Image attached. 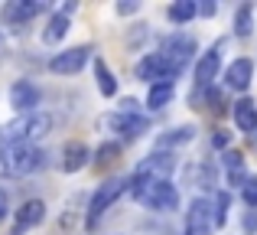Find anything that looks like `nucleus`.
Segmentation results:
<instances>
[{"label":"nucleus","mask_w":257,"mask_h":235,"mask_svg":"<svg viewBox=\"0 0 257 235\" xmlns=\"http://www.w3.org/2000/svg\"><path fill=\"white\" fill-rule=\"evenodd\" d=\"M10 105L20 111V115H30V111H36L39 105V89L33 82H26V79H20V82L10 85Z\"/></svg>","instance_id":"12"},{"label":"nucleus","mask_w":257,"mask_h":235,"mask_svg":"<svg viewBox=\"0 0 257 235\" xmlns=\"http://www.w3.org/2000/svg\"><path fill=\"white\" fill-rule=\"evenodd\" d=\"M189 140H195V127H192V124L173 127V131H163V134L157 137V150L173 153V147H182V144H189Z\"/></svg>","instance_id":"18"},{"label":"nucleus","mask_w":257,"mask_h":235,"mask_svg":"<svg viewBox=\"0 0 257 235\" xmlns=\"http://www.w3.org/2000/svg\"><path fill=\"white\" fill-rule=\"evenodd\" d=\"M88 59H91V46H72V49H62L49 59V72H56V75H75V72H82L88 65Z\"/></svg>","instance_id":"8"},{"label":"nucleus","mask_w":257,"mask_h":235,"mask_svg":"<svg viewBox=\"0 0 257 235\" xmlns=\"http://www.w3.org/2000/svg\"><path fill=\"white\" fill-rule=\"evenodd\" d=\"M166 17H170L176 26H186L192 17H199V4H195V0H176V4H170Z\"/></svg>","instance_id":"20"},{"label":"nucleus","mask_w":257,"mask_h":235,"mask_svg":"<svg viewBox=\"0 0 257 235\" xmlns=\"http://www.w3.org/2000/svg\"><path fill=\"white\" fill-rule=\"evenodd\" d=\"M43 219H46V203L43 199H26V203L17 209V222H13L10 235H26L30 229H36Z\"/></svg>","instance_id":"11"},{"label":"nucleus","mask_w":257,"mask_h":235,"mask_svg":"<svg viewBox=\"0 0 257 235\" xmlns=\"http://www.w3.org/2000/svg\"><path fill=\"white\" fill-rule=\"evenodd\" d=\"M176 170V157L166 150H153L150 157H144L134 167V177L137 180H170V173Z\"/></svg>","instance_id":"7"},{"label":"nucleus","mask_w":257,"mask_h":235,"mask_svg":"<svg viewBox=\"0 0 257 235\" xmlns=\"http://www.w3.org/2000/svg\"><path fill=\"white\" fill-rule=\"evenodd\" d=\"M117 153H120V144H101V150H98V164H107V160H117Z\"/></svg>","instance_id":"27"},{"label":"nucleus","mask_w":257,"mask_h":235,"mask_svg":"<svg viewBox=\"0 0 257 235\" xmlns=\"http://www.w3.org/2000/svg\"><path fill=\"white\" fill-rule=\"evenodd\" d=\"M218 69H221V43L215 49L202 52V59L195 62V82H199V89H208L212 79H218Z\"/></svg>","instance_id":"13"},{"label":"nucleus","mask_w":257,"mask_h":235,"mask_svg":"<svg viewBox=\"0 0 257 235\" xmlns=\"http://www.w3.org/2000/svg\"><path fill=\"white\" fill-rule=\"evenodd\" d=\"M137 79H144V82H150V85H160V82H173V69L163 62V56L160 52H150V56H144L137 62Z\"/></svg>","instance_id":"10"},{"label":"nucleus","mask_w":257,"mask_h":235,"mask_svg":"<svg viewBox=\"0 0 257 235\" xmlns=\"http://www.w3.org/2000/svg\"><path fill=\"white\" fill-rule=\"evenodd\" d=\"M254 33V4H241L234 13V36L247 39Z\"/></svg>","instance_id":"23"},{"label":"nucleus","mask_w":257,"mask_h":235,"mask_svg":"<svg viewBox=\"0 0 257 235\" xmlns=\"http://www.w3.org/2000/svg\"><path fill=\"white\" fill-rule=\"evenodd\" d=\"M228 193H215V225H225V219H228Z\"/></svg>","instance_id":"25"},{"label":"nucleus","mask_w":257,"mask_h":235,"mask_svg":"<svg viewBox=\"0 0 257 235\" xmlns=\"http://www.w3.org/2000/svg\"><path fill=\"white\" fill-rule=\"evenodd\" d=\"M94 75H98V89H101V95H107V98L117 95V79H114V72L107 69L101 59L94 62Z\"/></svg>","instance_id":"24"},{"label":"nucleus","mask_w":257,"mask_h":235,"mask_svg":"<svg viewBox=\"0 0 257 235\" xmlns=\"http://www.w3.org/2000/svg\"><path fill=\"white\" fill-rule=\"evenodd\" d=\"M173 95H176V85H173V82H160V85H150V95H147V108H153V111L166 108V105L173 102Z\"/></svg>","instance_id":"22"},{"label":"nucleus","mask_w":257,"mask_h":235,"mask_svg":"<svg viewBox=\"0 0 257 235\" xmlns=\"http://www.w3.org/2000/svg\"><path fill=\"white\" fill-rule=\"evenodd\" d=\"M7 206H10V199H7V190L0 186V219L7 216Z\"/></svg>","instance_id":"31"},{"label":"nucleus","mask_w":257,"mask_h":235,"mask_svg":"<svg viewBox=\"0 0 257 235\" xmlns=\"http://www.w3.org/2000/svg\"><path fill=\"white\" fill-rule=\"evenodd\" d=\"M241 199L247 206H257V177H247V183L241 186Z\"/></svg>","instance_id":"26"},{"label":"nucleus","mask_w":257,"mask_h":235,"mask_svg":"<svg viewBox=\"0 0 257 235\" xmlns=\"http://www.w3.org/2000/svg\"><path fill=\"white\" fill-rule=\"evenodd\" d=\"M160 56H163V62L173 69V75H182L186 65L195 59V39L192 36H182V33L166 36L163 43H160Z\"/></svg>","instance_id":"4"},{"label":"nucleus","mask_w":257,"mask_h":235,"mask_svg":"<svg viewBox=\"0 0 257 235\" xmlns=\"http://www.w3.org/2000/svg\"><path fill=\"white\" fill-rule=\"evenodd\" d=\"M251 79H254V62H251V59H244V56L234 59V62L225 69V85L231 92H244L247 85H251Z\"/></svg>","instance_id":"14"},{"label":"nucleus","mask_w":257,"mask_h":235,"mask_svg":"<svg viewBox=\"0 0 257 235\" xmlns=\"http://www.w3.org/2000/svg\"><path fill=\"white\" fill-rule=\"evenodd\" d=\"M46 167V150L36 144H10L0 147V180H20L39 173Z\"/></svg>","instance_id":"1"},{"label":"nucleus","mask_w":257,"mask_h":235,"mask_svg":"<svg viewBox=\"0 0 257 235\" xmlns=\"http://www.w3.org/2000/svg\"><path fill=\"white\" fill-rule=\"evenodd\" d=\"M43 10H46V4H30V0H23V4H7L4 10H0V17H4L10 26H23Z\"/></svg>","instance_id":"16"},{"label":"nucleus","mask_w":257,"mask_h":235,"mask_svg":"<svg viewBox=\"0 0 257 235\" xmlns=\"http://www.w3.org/2000/svg\"><path fill=\"white\" fill-rule=\"evenodd\" d=\"M225 170H228V183L231 186H244L247 183V170H244V157L234 150L225 153Z\"/></svg>","instance_id":"21"},{"label":"nucleus","mask_w":257,"mask_h":235,"mask_svg":"<svg viewBox=\"0 0 257 235\" xmlns=\"http://www.w3.org/2000/svg\"><path fill=\"white\" fill-rule=\"evenodd\" d=\"M215 203L212 196H195L186 209V225H182V235H212L215 229Z\"/></svg>","instance_id":"6"},{"label":"nucleus","mask_w":257,"mask_h":235,"mask_svg":"<svg viewBox=\"0 0 257 235\" xmlns=\"http://www.w3.org/2000/svg\"><path fill=\"white\" fill-rule=\"evenodd\" d=\"M225 144H228V134L218 131V134H215V147H225Z\"/></svg>","instance_id":"32"},{"label":"nucleus","mask_w":257,"mask_h":235,"mask_svg":"<svg viewBox=\"0 0 257 235\" xmlns=\"http://www.w3.org/2000/svg\"><path fill=\"white\" fill-rule=\"evenodd\" d=\"M52 131V115L46 111H30V115H17L0 127V147L10 144H36L39 137Z\"/></svg>","instance_id":"2"},{"label":"nucleus","mask_w":257,"mask_h":235,"mask_svg":"<svg viewBox=\"0 0 257 235\" xmlns=\"http://www.w3.org/2000/svg\"><path fill=\"white\" fill-rule=\"evenodd\" d=\"M131 196L153 212H170L179 206V193L170 180H137L131 177Z\"/></svg>","instance_id":"3"},{"label":"nucleus","mask_w":257,"mask_h":235,"mask_svg":"<svg viewBox=\"0 0 257 235\" xmlns=\"http://www.w3.org/2000/svg\"><path fill=\"white\" fill-rule=\"evenodd\" d=\"M254 232H257V212L247 209L244 212V235H254Z\"/></svg>","instance_id":"28"},{"label":"nucleus","mask_w":257,"mask_h":235,"mask_svg":"<svg viewBox=\"0 0 257 235\" xmlns=\"http://www.w3.org/2000/svg\"><path fill=\"white\" fill-rule=\"evenodd\" d=\"M199 13H202V17H215V13H218V4H202Z\"/></svg>","instance_id":"30"},{"label":"nucleus","mask_w":257,"mask_h":235,"mask_svg":"<svg viewBox=\"0 0 257 235\" xmlns=\"http://www.w3.org/2000/svg\"><path fill=\"white\" fill-rule=\"evenodd\" d=\"M88 157H91V150H88L85 140H69V144L62 147V170L65 173H78L88 164Z\"/></svg>","instance_id":"17"},{"label":"nucleus","mask_w":257,"mask_h":235,"mask_svg":"<svg viewBox=\"0 0 257 235\" xmlns=\"http://www.w3.org/2000/svg\"><path fill=\"white\" fill-rule=\"evenodd\" d=\"M137 10H140V4H137V0H134V4H131V0L117 4V13H124V17H127V13H137Z\"/></svg>","instance_id":"29"},{"label":"nucleus","mask_w":257,"mask_h":235,"mask_svg":"<svg viewBox=\"0 0 257 235\" xmlns=\"http://www.w3.org/2000/svg\"><path fill=\"white\" fill-rule=\"evenodd\" d=\"M69 26H72V23H69V17H65L62 10H56V13L49 17V26L43 30V43H46V46L62 43V39H65V33H69Z\"/></svg>","instance_id":"19"},{"label":"nucleus","mask_w":257,"mask_h":235,"mask_svg":"<svg viewBox=\"0 0 257 235\" xmlns=\"http://www.w3.org/2000/svg\"><path fill=\"white\" fill-rule=\"evenodd\" d=\"M7 52V39H4V33H0V56Z\"/></svg>","instance_id":"33"},{"label":"nucleus","mask_w":257,"mask_h":235,"mask_svg":"<svg viewBox=\"0 0 257 235\" xmlns=\"http://www.w3.org/2000/svg\"><path fill=\"white\" fill-rule=\"evenodd\" d=\"M127 190H131V180H124V177H114V180H107V183H101L98 190H94L91 203H88V225L98 222V219L117 203L120 193H127Z\"/></svg>","instance_id":"5"},{"label":"nucleus","mask_w":257,"mask_h":235,"mask_svg":"<svg viewBox=\"0 0 257 235\" xmlns=\"http://www.w3.org/2000/svg\"><path fill=\"white\" fill-rule=\"evenodd\" d=\"M101 124L107 127V131H120V137L124 140H137L140 134L150 127V121L144 115H127V111H114V115H104L101 118Z\"/></svg>","instance_id":"9"},{"label":"nucleus","mask_w":257,"mask_h":235,"mask_svg":"<svg viewBox=\"0 0 257 235\" xmlns=\"http://www.w3.org/2000/svg\"><path fill=\"white\" fill-rule=\"evenodd\" d=\"M231 115H234V124H238L241 134H257V102L254 98L241 95L238 102H234Z\"/></svg>","instance_id":"15"}]
</instances>
